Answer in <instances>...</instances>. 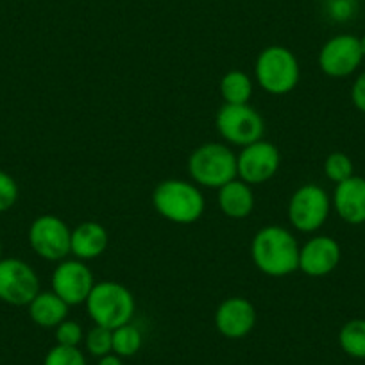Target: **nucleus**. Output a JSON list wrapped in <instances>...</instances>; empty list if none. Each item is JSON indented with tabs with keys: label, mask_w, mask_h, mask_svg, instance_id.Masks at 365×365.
<instances>
[{
	"label": "nucleus",
	"mask_w": 365,
	"mask_h": 365,
	"mask_svg": "<svg viewBox=\"0 0 365 365\" xmlns=\"http://www.w3.org/2000/svg\"><path fill=\"white\" fill-rule=\"evenodd\" d=\"M29 317L40 328H56L68 317V304L52 290L40 292L29 304Z\"/></svg>",
	"instance_id": "obj_18"
},
{
	"label": "nucleus",
	"mask_w": 365,
	"mask_h": 365,
	"mask_svg": "<svg viewBox=\"0 0 365 365\" xmlns=\"http://www.w3.org/2000/svg\"><path fill=\"white\" fill-rule=\"evenodd\" d=\"M43 365H86V358L79 347H66L58 344L48 351Z\"/></svg>",
	"instance_id": "obj_24"
},
{
	"label": "nucleus",
	"mask_w": 365,
	"mask_h": 365,
	"mask_svg": "<svg viewBox=\"0 0 365 365\" xmlns=\"http://www.w3.org/2000/svg\"><path fill=\"white\" fill-rule=\"evenodd\" d=\"M351 101L358 111L365 113V70L356 77L353 88H351Z\"/></svg>",
	"instance_id": "obj_28"
},
{
	"label": "nucleus",
	"mask_w": 365,
	"mask_h": 365,
	"mask_svg": "<svg viewBox=\"0 0 365 365\" xmlns=\"http://www.w3.org/2000/svg\"><path fill=\"white\" fill-rule=\"evenodd\" d=\"M154 210L174 224H194L206 208L205 195L197 185L182 179H165L153 192Z\"/></svg>",
	"instance_id": "obj_2"
},
{
	"label": "nucleus",
	"mask_w": 365,
	"mask_h": 365,
	"mask_svg": "<svg viewBox=\"0 0 365 365\" xmlns=\"http://www.w3.org/2000/svg\"><path fill=\"white\" fill-rule=\"evenodd\" d=\"M342 258V249L339 242L331 237H314L301 247L299 270L310 278L328 276L339 267Z\"/></svg>",
	"instance_id": "obj_14"
},
{
	"label": "nucleus",
	"mask_w": 365,
	"mask_h": 365,
	"mask_svg": "<svg viewBox=\"0 0 365 365\" xmlns=\"http://www.w3.org/2000/svg\"><path fill=\"white\" fill-rule=\"evenodd\" d=\"M215 326L220 335L226 339H244L256 326L255 304L245 297H227L217 308Z\"/></svg>",
	"instance_id": "obj_13"
},
{
	"label": "nucleus",
	"mask_w": 365,
	"mask_h": 365,
	"mask_svg": "<svg viewBox=\"0 0 365 365\" xmlns=\"http://www.w3.org/2000/svg\"><path fill=\"white\" fill-rule=\"evenodd\" d=\"M0 259H2V242H0Z\"/></svg>",
	"instance_id": "obj_31"
},
{
	"label": "nucleus",
	"mask_w": 365,
	"mask_h": 365,
	"mask_svg": "<svg viewBox=\"0 0 365 365\" xmlns=\"http://www.w3.org/2000/svg\"><path fill=\"white\" fill-rule=\"evenodd\" d=\"M29 244L40 258L63 262L72 252V230L59 217L41 215L31 224Z\"/></svg>",
	"instance_id": "obj_9"
},
{
	"label": "nucleus",
	"mask_w": 365,
	"mask_h": 365,
	"mask_svg": "<svg viewBox=\"0 0 365 365\" xmlns=\"http://www.w3.org/2000/svg\"><path fill=\"white\" fill-rule=\"evenodd\" d=\"M324 174L329 181L333 182H342L346 179L353 178L354 175V167L351 158L346 153H331L324 161Z\"/></svg>",
	"instance_id": "obj_23"
},
{
	"label": "nucleus",
	"mask_w": 365,
	"mask_h": 365,
	"mask_svg": "<svg viewBox=\"0 0 365 365\" xmlns=\"http://www.w3.org/2000/svg\"><path fill=\"white\" fill-rule=\"evenodd\" d=\"M219 208L230 219H245L255 210V194L251 185L233 179L219 188Z\"/></svg>",
	"instance_id": "obj_17"
},
{
	"label": "nucleus",
	"mask_w": 365,
	"mask_h": 365,
	"mask_svg": "<svg viewBox=\"0 0 365 365\" xmlns=\"http://www.w3.org/2000/svg\"><path fill=\"white\" fill-rule=\"evenodd\" d=\"M110 244V237L103 224L88 220L81 222L72 230V255L77 259H93L99 258Z\"/></svg>",
	"instance_id": "obj_16"
},
{
	"label": "nucleus",
	"mask_w": 365,
	"mask_h": 365,
	"mask_svg": "<svg viewBox=\"0 0 365 365\" xmlns=\"http://www.w3.org/2000/svg\"><path fill=\"white\" fill-rule=\"evenodd\" d=\"M56 340L59 346L79 347V344L84 340V331L79 322L65 319L61 324L56 326Z\"/></svg>",
	"instance_id": "obj_25"
},
{
	"label": "nucleus",
	"mask_w": 365,
	"mask_h": 365,
	"mask_svg": "<svg viewBox=\"0 0 365 365\" xmlns=\"http://www.w3.org/2000/svg\"><path fill=\"white\" fill-rule=\"evenodd\" d=\"M93 287V274L83 259H63L52 274V290L68 307L86 303Z\"/></svg>",
	"instance_id": "obj_11"
},
{
	"label": "nucleus",
	"mask_w": 365,
	"mask_h": 365,
	"mask_svg": "<svg viewBox=\"0 0 365 365\" xmlns=\"http://www.w3.org/2000/svg\"><path fill=\"white\" fill-rule=\"evenodd\" d=\"M188 172L197 185L219 190L238 178L237 154L224 143H205L188 158Z\"/></svg>",
	"instance_id": "obj_5"
},
{
	"label": "nucleus",
	"mask_w": 365,
	"mask_h": 365,
	"mask_svg": "<svg viewBox=\"0 0 365 365\" xmlns=\"http://www.w3.org/2000/svg\"><path fill=\"white\" fill-rule=\"evenodd\" d=\"M84 346L88 353L96 358L113 353V329L96 324L84 335Z\"/></svg>",
	"instance_id": "obj_22"
},
{
	"label": "nucleus",
	"mask_w": 365,
	"mask_h": 365,
	"mask_svg": "<svg viewBox=\"0 0 365 365\" xmlns=\"http://www.w3.org/2000/svg\"><path fill=\"white\" fill-rule=\"evenodd\" d=\"M19 185L8 172L0 170V213H6L19 201Z\"/></svg>",
	"instance_id": "obj_26"
},
{
	"label": "nucleus",
	"mask_w": 365,
	"mask_h": 365,
	"mask_svg": "<svg viewBox=\"0 0 365 365\" xmlns=\"http://www.w3.org/2000/svg\"><path fill=\"white\" fill-rule=\"evenodd\" d=\"M333 206L344 222L360 226L365 222V178L353 175L339 182L333 194Z\"/></svg>",
	"instance_id": "obj_15"
},
{
	"label": "nucleus",
	"mask_w": 365,
	"mask_h": 365,
	"mask_svg": "<svg viewBox=\"0 0 365 365\" xmlns=\"http://www.w3.org/2000/svg\"><path fill=\"white\" fill-rule=\"evenodd\" d=\"M220 96L224 104H249L252 97L251 77L240 70H231L220 79Z\"/></svg>",
	"instance_id": "obj_19"
},
{
	"label": "nucleus",
	"mask_w": 365,
	"mask_h": 365,
	"mask_svg": "<svg viewBox=\"0 0 365 365\" xmlns=\"http://www.w3.org/2000/svg\"><path fill=\"white\" fill-rule=\"evenodd\" d=\"M282 165V154L274 143L258 140L247 147H242L237 156L238 179L247 185H262L272 179Z\"/></svg>",
	"instance_id": "obj_10"
},
{
	"label": "nucleus",
	"mask_w": 365,
	"mask_h": 365,
	"mask_svg": "<svg viewBox=\"0 0 365 365\" xmlns=\"http://www.w3.org/2000/svg\"><path fill=\"white\" fill-rule=\"evenodd\" d=\"M364 61L360 38L339 34L322 45L319 52V68L329 77H347L356 72Z\"/></svg>",
	"instance_id": "obj_12"
},
{
	"label": "nucleus",
	"mask_w": 365,
	"mask_h": 365,
	"mask_svg": "<svg viewBox=\"0 0 365 365\" xmlns=\"http://www.w3.org/2000/svg\"><path fill=\"white\" fill-rule=\"evenodd\" d=\"M256 81L270 96H287L299 83V63L292 51L272 45L259 52L255 65Z\"/></svg>",
	"instance_id": "obj_4"
},
{
	"label": "nucleus",
	"mask_w": 365,
	"mask_h": 365,
	"mask_svg": "<svg viewBox=\"0 0 365 365\" xmlns=\"http://www.w3.org/2000/svg\"><path fill=\"white\" fill-rule=\"evenodd\" d=\"M339 344L351 358L365 360V319H353L340 328Z\"/></svg>",
	"instance_id": "obj_20"
},
{
	"label": "nucleus",
	"mask_w": 365,
	"mask_h": 365,
	"mask_svg": "<svg viewBox=\"0 0 365 365\" xmlns=\"http://www.w3.org/2000/svg\"><path fill=\"white\" fill-rule=\"evenodd\" d=\"M135 296L118 282L96 283L86 299V310L97 326L117 329L131 322L135 315Z\"/></svg>",
	"instance_id": "obj_3"
},
{
	"label": "nucleus",
	"mask_w": 365,
	"mask_h": 365,
	"mask_svg": "<svg viewBox=\"0 0 365 365\" xmlns=\"http://www.w3.org/2000/svg\"><path fill=\"white\" fill-rule=\"evenodd\" d=\"M142 333L131 322L113 329V353L120 358H131L142 347Z\"/></svg>",
	"instance_id": "obj_21"
},
{
	"label": "nucleus",
	"mask_w": 365,
	"mask_h": 365,
	"mask_svg": "<svg viewBox=\"0 0 365 365\" xmlns=\"http://www.w3.org/2000/svg\"><path fill=\"white\" fill-rule=\"evenodd\" d=\"M40 294L36 270L19 258L0 259V301L11 307H27Z\"/></svg>",
	"instance_id": "obj_8"
},
{
	"label": "nucleus",
	"mask_w": 365,
	"mask_h": 365,
	"mask_svg": "<svg viewBox=\"0 0 365 365\" xmlns=\"http://www.w3.org/2000/svg\"><path fill=\"white\" fill-rule=\"evenodd\" d=\"M217 129L226 142L247 147L263 140L265 122L249 104H224L217 113Z\"/></svg>",
	"instance_id": "obj_6"
},
{
	"label": "nucleus",
	"mask_w": 365,
	"mask_h": 365,
	"mask_svg": "<svg viewBox=\"0 0 365 365\" xmlns=\"http://www.w3.org/2000/svg\"><path fill=\"white\" fill-rule=\"evenodd\" d=\"M299 244L289 230L265 226L251 242V258L259 272L270 278H285L299 270Z\"/></svg>",
	"instance_id": "obj_1"
},
{
	"label": "nucleus",
	"mask_w": 365,
	"mask_h": 365,
	"mask_svg": "<svg viewBox=\"0 0 365 365\" xmlns=\"http://www.w3.org/2000/svg\"><path fill=\"white\" fill-rule=\"evenodd\" d=\"M360 47H361V54H364V58H365V34L360 38Z\"/></svg>",
	"instance_id": "obj_30"
},
{
	"label": "nucleus",
	"mask_w": 365,
	"mask_h": 365,
	"mask_svg": "<svg viewBox=\"0 0 365 365\" xmlns=\"http://www.w3.org/2000/svg\"><path fill=\"white\" fill-rule=\"evenodd\" d=\"M331 201L319 185H303L292 194L289 202V220L301 233L321 230L329 217Z\"/></svg>",
	"instance_id": "obj_7"
},
{
	"label": "nucleus",
	"mask_w": 365,
	"mask_h": 365,
	"mask_svg": "<svg viewBox=\"0 0 365 365\" xmlns=\"http://www.w3.org/2000/svg\"><path fill=\"white\" fill-rule=\"evenodd\" d=\"M97 365H124V361H122V358L118 356V354L110 353L106 354V356H101Z\"/></svg>",
	"instance_id": "obj_29"
},
{
	"label": "nucleus",
	"mask_w": 365,
	"mask_h": 365,
	"mask_svg": "<svg viewBox=\"0 0 365 365\" xmlns=\"http://www.w3.org/2000/svg\"><path fill=\"white\" fill-rule=\"evenodd\" d=\"M356 0H328L326 13L335 22H347L356 15Z\"/></svg>",
	"instance_id": "obj_27"
}]
</instances>
